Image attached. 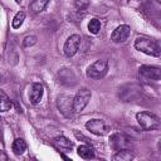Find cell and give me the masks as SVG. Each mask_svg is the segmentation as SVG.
Returning a JSON list of instances; mask_svg holds the SVG:
<instances>
[{
  "label": "cell",
  "instance_id": "44dd1931",
  "mask_svg": "<svg viewBox=\"0 0 161 161\" xmlns=\"http://www.w3.org/2000/svg\"><path fill=\"white\" fill-rule=\"evenodd\" d=\"M101 29V21L97 19V18H93L89 20L88 23V30L92 33V34H97Z\"/></svg>",
  "mask_w": 161,
  "mask_h": 161
},
{
  "label": "cell",
  "instance_id": "cb8c5ba5",
  "mask_svg": "<svg viewBox=\"0 0 161 161\" xmlns=\"http://www.w3.org/2000/svg\"><path fill=\"white\" fill-rule=\"evenodd\" d=\"M74 136H75V137H77V138H78V140H84V142H87V143H88V145H89V143H91V141H89V140H88V138H87V137H84V136H83V135H82V133H79V132H78V131H74Z\"/></svg>",
  "mask_w": 161,
  "mask_h": 161
},
{
  "label": "cell",
  "instance_id": "277c9868",
  "mask_svg": "<svg viewBox=\"0 0 161 161\" xmlns=\"http://www.w3.org/2000/svg\"><path fill=\"white\" fill-rule=\"evenodd\" d=\"M108 72V62L104 59L96 60L87 68V77L92 79H101Z\"/></svg>",
  "mask_w": 161,
  "mask_h": 161
},
{
  "label": "cell",
  "instance_id": "7c38bea8",
  "mask_svg": "<svg viewBox=\"0 0 161 161\" xmlns=\"http://www.w3.org/2000/svg\"><path fill=\"white\" fill-rule=\"evenodd\" d=\"M43 93H44V88L40 83H33L31 86V89H30V93H29V99L33 104H36L40 102L42 97H43Z\"/></svg>",
  "mask_w": 161,
  "mask_h": 161
},
{
  "label": "cell",
  "instance_id": "484cf974",
  "mask_svg": "<svg viewBox=\"0 0 161 161\" xmlns=\"http://www.w3.org/2000/svg\"><path fill=\"white\" fill-rule=\"evenodd\" d=\"M21 1H23V0H15V3H16V4H20Z\"/></svg>",
  "mask_w": 161,
  "mask_h": 161
},
{
  "label": "cell",
  "instance_id": "4fadbf2b",
  "mask_svg": "<svg viewBox=\"0 0 161 161\" xmlns=\"http://www.w3.org/2000/svg\"><path fill=\"white\" fill-rule=\"evenodd\" d=\"M54 146L60 150V151H64V152H68V151H72L73 148V143L64 136H59L57 138H54Z\"/></svg>",
  "mask_w": 161,
  "mask_h": 161
},
{
  "label": "cell",
  "instance_id": "30bf717a",
  "mask_svg": "<svg viewBox=\"0 0 161 161\" xmlns=\"http://www.w3.org/2000/svg\"><path fill=\"white\" fill-rule=\"evenodd\" d=\"M86 128L89 131V132H92V133H94V135H97V136H103L106 132H107V126H106V123L102 121V119H98V118H93V119H89L87 123H86Z\"/></svg>",
  "mask_w": 161,
  "mask_h": 161
},
{
  "label": "cell",
  "instance_id": "5bb4252c",
  "mask_svg": "<svg viewBox=\"0 0 161 161\" xmlns=\"http://www.w3.org/2000/svg\"><path fill=\"white\" fill-rule=\"evenodd\" d=\"M59 79H60V82H62L63 84H67V86L75 83V75H74V73H73L70 69H68V68L60 69V72H59Z\"/></svg>",
  "mask_w": 161,
  "mask_h": 161
},
{
  "label": "cell",
  "instance_id": "7402d4cb",
  "mask_svg": "<svg viewBox=\"0 0 161 161\" xmlns=\"http://www.w3.org/2000/svg\"><path fill=\"white\" fill-rule=\"evenodd\" d=\"M74 5L79 11H84L89 6V0H75Z\"/></svg>",
  "mask_w": 161,
  "mask_h": 161
},
{
  "label": "cell",
  "instance_id": "2e32d148",
  "mask_svg": "<svg viewBox=\"0 0 161 161\" xmlns=\"http://www.w3.org/2000/svg\"><path fill=\"white\" fill-rule=\"evenodd\" d=\"M133 157H135V155H133V152L130 148H123V150L117 151V153L113 156V160H117V161H130Z\"/></svg>",
  "mask_w": 161,
  "mask_h": 161
},
{
  "label": "cell",
  "instance_id": "ffe728a7",
  "mask_svg": "<svg viewBox=\"0 0 161 161\" xmlns=\"http://www.w3.org/2000/svg\"><path fill=\"white\" fill-rule=\"evenodd\" d=\"M24 19H25V13H24V11H19V13H16L15 16H14V19H13V21H11V26H13L14 29L20 28V25L23 24Z\"/></svg>",
  "mask_w": 161,
  "mask_h": 161
},
{
  "label": "cell",
  "instance_id": "d6986e66",
  "mask_svg": "<svg viewBox=\"0 0 161 161\" xmlns=\"http://www.w3.org/2000/svg\"><path fill=\"white\" fill-rule=\"evenodd\" d=\"M11 106H13V103H11L10 98L6 96V93L4 91H0V109L3 112H5V111L10 109Z\"/></svg>",
  "mask_w": 161,
  "mask_h": 161
},
{
  "label": "cell",
  "instance_id": "7a4b0ae2",
  "mask_svg": "<svg viewBox=\"0 0 161 161\" xmlns=\"http://www.w3.org/2000/svg\"><path fill=\"white\" fill-rule=\"evenodd\" d=\"M135 48L147 55H152V57H158L161 54V50L157 45V43L150 38L146 36H138L135 40Z\"/></svg>",
  "mask_w": 161,
  "mask_h": 161
},
{
  "label": "cell",
  "instance_id": "9a60e30c",
  "mask_svg": "<svg viewBox=\"0 0 161 161\" xmlns=\"http://www.w3.org/2000/svg\"><path fill=\"white\" fill-rule=\"evenodd\" d=\"M77 151H78V155L84 160H91V158L94 157V150L88 143L87 145H80Z\"/></svg>",
  "mask_w": 161,
  "mask_h": 161
},
{
  "label": "cell",
  "instance_id": "ba28073f",
  "mask_svg": "<svg viewBox=\"0 0 161 161\" xmlns=\"http://www.w3.org/2000/svg\"><path fill=\"white\" fill-rule=\"evenodd\" d=\"M57 106L59 108V111L68 118H70L73 116L74 112V107H73V98L65 94H62L57 98Z\"/></svg>",
  "mask_w": 161,
  "mask_h": 161
},
{
  "label": "cell",
  "instance_id": "ac0fdd59",
  "mask_svg": "<svg viewBox=\"0 0 161 161\" xmlns=\"http://www.w3.org/2000/svg\"><path fill=\"white\" fill-rule=\"evenodd\" d=\"M11 150L15 155H21L25 150H26V143L23 138H16L14 140L13 145H11Z\"/></svg>",
  "mask_w": 161,
  "mask_h": 161
},
{
  "label": "cell",
  "instance_id": "6da1fadb",
  "mask_svg": "<svg viewBox=\"0 0 161 161\" xmlns=\"http://www.w3.org/2000/svg\"><path fill=\"white\" fill-rule=\"evenodd\" d=\"M118 96L125 102H135L142 97V87L137 83H127L119 87Z\"/></svg>",
  "mask_w": 161,
  "mask_h": 161
},
{
  "label": "cell",
  "instance_id": "603a6c76",
  "mask_svg": "<svg viewBox=\"0 0 161 161\" xmlns=\"http://www.w3.org/2000/svg\"><path fill=\"white\" fill-rule=\"evenodd\" d=\"M36 43V36L35 35H29V36H26L25 39H24V42H23V45L24 47H31V45H34Z\"/></svg>",
  "mask_w": 161,
  "mask_h": 161
},
{
  "label": "cell",
  "instance_id": "3957f363",
  "mask_svg": "<svg viewBox=\"0 0 161 161\" xmlns=\"http://www.w3.org/2000/svg\"><path fill=\"white\" fill-rule=\"evenodd\" d=\"M136 119L143 131H152L160 127V118L151 112H138Z\"/></svg>",
  "mask_w": 161,
  "mask_h": 161
},
{
  "label": "cell",
  "instance_id": "52a82bcc",
  "mask_svg": "<svg viewBox=\"0 0 161 161\" xmlns=\"http://www.w3.org/2000/svg\"><path fill=\"white\" fill-rule=\"evenodd\" d=\"M109 146L114 151H119L123 148L131 147V140L125 133H113L109 137Z\"/></svg>",
  "mask_w": 161,
  "mask_h": 161
},
{
  "label": "cell",
  "instance_id": "8fae6325",
  "mask_svg": "<svg viewBox=\"0 0 161 161\" xmlns=\"http://www.w3.org/2000/svg\"><path fill=\"white\" fill-rule=\"evenodd\" d=\"M130 26L126 25V24H122L119 26H117L112 34H111V39L114 42V43H123L127 40L128 35H130Z\"/></svg>",
  "mask_w": 161,
  "mask_h": 161
},
{
  "label": "cell",
  "instance_id": "5b68a950",
  "mask_svg": "<svg viewBox=\"0 0 161 161\" xmlns=\"http://www.w3.org/2000/svg\"><path fill=\"white\" fill-rule=\"evenodd\" d=\"M140 78L145 82H153L161 79V68L153 65H141L138 69Z\"/></svg>",
  "mask_w": 161,
  "mask_h": 161
},
{
  "label": "cell",
  "instance_id": "e0dca14e",
  "mask_svg": "<svg viewBox=\"0 0 161 161\" xmlns=\"http://www.w3.org/2000/svg\"><path fill=\"white\" fill-rule=\"evenodd\" d=\"M48 4H49V0H33L31 4H30V10L34 14L42 13L43 10H45Z\"/></svg>",
  "mask_w": 161,
  "mask_h": 161
},
{
  "label": "cell",
  "instance_id": "8992f818",
  "mask_svg": "<svg viewBox=\"0 0 161 161\" xmlns=\"http://www.w3.org/2000/svg\"><path fill=\"white\" fill-rule=\"evenodd\" d=\"M91 91L87 88H82L77 92V94L73 97V107H74V112H80L84 109V107L88 104L89 99H91Z\"/></svg>",
  "mask_w": 161,
  "mask_h": 161
},
{
  "label": "cell",
  "instance_id": "d4e9b609",
  "mask_svg": "<svg viewBox=\"0 0 161 161\" xmlns=\"http://www.w3.org/2000/svg\"><path fill=\"white\" fill-rule=\"evenodd\" d=\"M157 147H158V150H160V151H161V140H160V141H158V143H157Z\"/></svg>",
  "mask_w": 161,
  "mask_h": 161
},
{
  "label": "cell",
  "instance_id": "9c48e42d",
  "mask_svg": "<svg viewBox=\"0 0 161 161\" xmlns=\"http://www.w3.org/2000/svg\"><path fill=\"white\" fill-rule=\"evenodd\" d=\"M79 45H80V36L78 34H73L70 35L65 43H64V47H63V50H64V54L67 57H73L78 49H79Z\"/></svg>",
  "mask_w": 161,
  "mask_h": 161
}]
</instances>
